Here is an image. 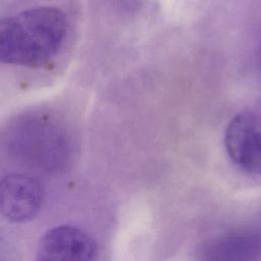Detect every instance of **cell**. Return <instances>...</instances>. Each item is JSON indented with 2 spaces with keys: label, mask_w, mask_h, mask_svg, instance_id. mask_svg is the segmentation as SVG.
<instances>
[{
  "label": "cell",
  "mask_w": 261,
  "mask_h": 261,
  "mask_svg": "<svg viewBox=\"0 0 261 261\" xmlns=\"http://www.w3.org/2000/svg\"><path fill=\"white\" fill-rule=\"evenodd\" d=\"M94 240L73 225H58L42 238L35 261H95Z\"/></svg>",
  "instance_id": "4"
},
{
  "label": "cell",
  "mask_w": 261,
  "mask_h": 261,
  "mask_svg": "<svg viewBox=\"0 0 261 261\" xmlns=\"http://www.w3.org/2000/svg\"><path fill=\"white\" fill-rule=\"evenodd\" d=\"M253 239L243 234H228L210 241L201 251V261H245L253 250Z\"/></svg>",
  "instance_id": "6"
},
{
  "label": "cell",
  "mask_w": 261,
  "mask_h": 261,
  "mask_svg": "<svg viewBox=\"0 0 261 261\" xmlns=\"http://www.w3.org/2000/svg\"><path fill=\"white\" fill-rule=\"evenodd\" d=\"M13 128L16 149L30 162L44 167L58 165L66 155L65 134L43 116L25 117Z\"/></svg>",
  "instance_id": "2"
},
{
  "label": "cell",
  "mask_w": 261,
  "mask_h": 261,
  "mask_svg": "<svg viewBox=\"0 0 261 261\" xmlns=\"http://www.w3.org/2000/svg\"><path fill=\"white\" fill-rule=\"evenodd\" d=\"M224 145L236 165L261 175V113L243 111L234 115L226 126Z\"/></svg>",
  "instance_id": "3"
},
{
  "label": "cell",
  "mask_w": 261,
  "mask_h": 261,
  "mask_svg": "<svg viewBox=\"0 0 261 261\" xmlns=\"http://www.w3.org/2000/svg\"><path fill=\"white\" fill-rule=\"evenodd\" d=\"M1 212L10 222L28 221L38 213L43 200L41 184L24 174H8L1 180Z\"/></svg>",
  "instance_id": "5"
},
{
  "label": "cell",
  "mask_w": 261,
  "mask_h": 261,
  "mask_svg": "<svg viewBox=\"0 0 261 261\" xmlns=\"http://www.w3.org/2000/svg\"><path fill=\"white\" fill-rule=\"evenodd\" d=\"M67 22L53 6H38L3 18L0 59L3 63L36 67L51 60L65 40Z\"/></svg>",
  "instance_id": "1"
}]
</instances>
